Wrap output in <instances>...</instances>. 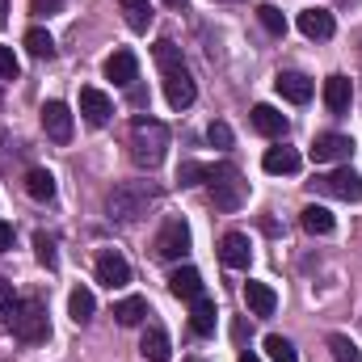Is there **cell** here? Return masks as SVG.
<instances>
[{
  "label": "cell",
  "instance_id": "obj_36",
  "mask_svg": "<svg viewBox=\"0 0 362 362\" xmlns=\"http://www.w3.org/2000/svg\"><path fill=\"white\" fill-rule=\"evenodd\" d=\"M17 308V295H13V282L8 278H0V316H8Z\"/></svg>",
  "mask_w": 362,
  "mask_h": 362
},
{
  "label": "cell",
  "instance_id": "obj_40",
  "mask_svg": "<svg viewBox=\"0 0 362 362\" xmlns=\"http://www.w3.org/2000/svg\"><path fill=\"white\" fill-rule=\"evenodd\" d=\"M240 362H262L257 354H240Z\"/></svg>",
  "mask_w": 362,
  "mask_h": 362
},
{
  "label": "cell",
  "instance_id": "obj_18",
  "mask_svg": "<svg viewBox=\"0 0 362 362\" xmlns=\"http://www.w3.org/2000/svg\"><path fill=\"white\" fill-rule=\"evenodd\" d=\"M139 354L148 362H169L173 358V346H169V333L160 329V325H152L148 333H144V341H139Z\"/></svg>",
  "mask_w": 362,
  "mask_h": 362
},
{
  "label": "cell",
  "instance_id": "obj_30",
  "mask_svg": "<svg viewBox=\"0 0 362 362\" xmlns=\"http://www.w3.org/2000/svg\"><path fill=\"white\" fill-rule=\"evenodd\" d=\"M257 21H262L270 34H278V38L286 34V17H282V8H278V4H257Z\"/></svg>",
  "mask_w": 362,
  "mask_h": 362
},
{
  "label": "cell",
  "instance_id": "obj_11",
  "mask_svg": "<svg viewBox=\"0 0 362 362\" xmlns=\"http://www.w3.org/2000/svg\"><path fill=\"white\" fill-rule=\"evenodd\" d=\"M219 262H223L228 270H249V262H253L249 236H245V232H228V236L219 240Z\"/></svg>",
  "mask_w": 362,
  "mask_h": 362
},
{
  "label": "cell",
  "instance_id": "obj_16",
  "mask_svg": "<svg viewBox=\"0 0 362 362\" xmlns=\"http://www.w3.org/2000/svg\"><path fill=\"white\" fill-rule=\"evenodd\" d=\"M299 152L295 148H270L266 156H262V169L266 173H274V177H291V173H299Z\"/></svg>",
  "mask_w": 362,
  "mask_h": 362
},
{
  "label": "cell",
  "instance_id": "obj_1",
  "mask_svg": "<svg viewBox=\"0 0 362 362\" xmlns=\"http://www.w3.org/2000/svg\"><path fill=\"white\" fill-rule=\"evenodd\" d=\"M152 55H156V64H160V76H165V97H169V105L173 110H185V105H194V76L185 72V64H181L177 47L169 42V38H160L156 47H152Z\"/></svg>",
  "mask_w": 362,
  "mask_h": 362
},
{
  "label": "cell",
  "instance_id": "obj_29",
  "mask_svg": "<svg viewBox=\"0 0 362 362\" xmlns=\"http://www.w3.org/2000/svg\"><path fill=\"white\" fill-rule=\"evenodd\" d=\"M329 350H333V362H362L358 346H354L346 333H333V337H329Z\"/></svg>",
  "mask_w": 362,
  "mask_h": 362
},
{
  "label": "cell",
  "instance_id": "obj_26",
  "mask_svg": "<svg viewBox=\"0 0 362 362\" xmlns=\"http://www.w3.org/2000/svg\"><path fill=\"white\" fill-rule=\"evenodd\" d=\"M25 194H30L34 202H51V198H55V177H51L47 169H30V173H25Z\"/></svg>",
  "mask_w": 362,
  "mask_h": 362
},
{
  "label": "cell",
  "instance_id": "obj_8",
  "mask_svg": "<svg viewBox=\"0 0 362 362\" xmlns=\"http://www.w3.org/2000/svg\"><path fill=\"white\" fill-rule=\"evenodd\" d=\"M93 270H97V282L110 286V291H122V286L131 282V266H127V257H122L118 249H101Z\"/></svg>",
  "mask_w": 362,
  "mask_h": 362
},
{
  "label": "cell",
  "instance_id": "obj_14",
  "mask_svg": "<svg viewBox=\"0 0 362 362\" xmlns=\"http://www.w3.org/2000/svg\"><path fill=\"white\" fill-rule=\"evenodd\" d=\"M299 30H303V38H316V42H325V38H333V13L329 8H303L299 13Z\"/></svg>",
  "mask_w": 362,
  "mask_h": 362
},
{
  "label": "cell",
  "instance_id": "obj_33",
  "mask_svg": "<svg viewBox=\"0 0 362 362\" xmlns=\"http://www.w3.org/2000/svg\"><path fill=\"white\" fill-rule=\"evenodd\" d=\"M34 249H38V262H42L47 270H55V240H51L47 232H38V236H34Z\"/></svg>",
  "mask_w": 362,
  "mask_h": 362
},
{
  "label": "cell",
  "instance_id": "obj_9",
  "mask_svg": "<svg viewBox=\"0 0 362 362\" xmlns=\"http://www.w3.org/2000/svg\"><path fill=\"white\" fill-rule=\"evenodd\" d=\"M354 152V139L350 135H337V131H325L312 139V160L316 165H329V160H350Z\"/></svg>",
  "mask_w": 362,
  "mask_h": 362
},
{
  "label": "cell",
  "instance_id": "obj_41",
  "mask_svg": "<svg viewBox=\"0 0 362 362\" xmlns=\"http://www.w3.org/2000/svg\"><path fill=\"white\" fill-rule=\"evenodd\" d=\"M165 4H169V8H181V4H185V0H165Z\"/></svg>",
  "mask_w": 362,
  "mask_h": 362
},
{
  "label": "cell",
  "instance_id": "obj_10",
  "mask_svg": "<svg viewBox=\"0 0 362 362\" xmlns=\"http://www.w3.org/2000/svg\"><path fill=\"white\" fill-rule=\"evenodd\" d=\"M72 110L64 105V101H47L42 105V131H47V139H55V144H68L72 139Z\"/></svg>",
  "mask_w": 362,
  "mask_h": 362
},
{
  "label": "cell",
  "instance_id": "obj_37",
  "mask_svg": "<svg viewBox=\"0 0 362 362\" xmlns=\"http://www.w3.org/2000/svg\"><path fill=\"white\" fill-rule=\"evenodd\" d=\"M30 4H34V13H38V17H51V13H59V8H64V0H30Z\"/></svg>",
  "mask_w": 362,
  "mask_h": 362
},
{
  "label": "cell",
  "instance_id": "obj_17",
  "mask_svg": "<svg viewBox=\"0 0 362 362\" xmlns=\"http://www.w3.org/2000/svg\"><path fill=\"white\" fill-rule=\"evenodd\" d=\"M245 303H249V312H253V316H274L278 295H274L270 282H245Z\"/></svg>",
  "mask_w": 362,
  "mask_h": 362
},
{
  "label": "cell",
  "instance_id": "obj_3",
  "mask_svg": "<svg viewBox=\"0 0 362 362\" xmlns=\"http://www.w3.org/2000/svg\"><path fill=\"white\" fill-rule=\"evenodd\" d=\"M206 189H211V202L219 211H240L245 198H249V181H245V173L232 160L206 165Z\"/></svg>",
  "mask_w": 362,
  "mask_h": 362
},
{
  "label": "cell",
  "instance_id": "obj_27",
  "mask_svg": "<svg viewBox=\"0 0 362 362\" xmlns=\"http://www.w3.org/2000/svg\"><path fill=\"white\" fill-rule=\"evenodd\" d=\"M93 308H97V299H93V291H85V286H76V291L68 295V316H72L76 325L93 320Z\"/></svg>",
  "mask_w": 362,
  "mask_h": 362
},
{
  "label": "cell",
  "instance_id": "obj_15",
  "mask_svg": "<svg viewBox=\"0 0 362 362\" xmlns=\"http://www.w3.org/2000/svg\"><path fill=\"white\" fill-rule=\"evenodd\" d=\"M253 131L266 135V139H282L286 135V114H278L274 105H253Z\"/></svg>",
  "mask_w": 362,
  "mask_h": 362
},
{
  "label": "cell",
  "instance_id": "obj_5",
  "mask_svg": "<svg viewBox=\"0 0 362 362\" xmlns=\"http://www.w3.org/2000/svg\"><path fill=\"white\" fill-rule=\"evenodd\" d=\"M4 320H8V329H13V337H21V341H30V346L47 341V308H42V299H34V295L17 299V308H13Z\"/></svg>",
  "mask_w": 362,
  "mask_h": 362
},
{
  "label": "cell",
  "instance_id": "obj_34",
  "mask_svg": "<svg viewBox=\"0 0 362 362\" xmlns=\"http://www.w3.org/2000/svg\"><path fill=\"white\" fill-rule=\"evenodd\" d=\"M206 139H211V148H232V127L228 122H211L206 127Z\"/></svg>",
  "mask_w": 362,
  "mask_h": 362
},
{
  "label": "cell",
  "instance_id": "obj_25",
  "mask_svg": "<svg viewBox=\"0 0 362 362\" xmlns=\"http://www.w3.org/2000/svg\"><path fill=\"white\" fill-rule=\"evenodd\" d=\"M118 8H122L127 25H131L135 34H144V30L152 25V4H148V0H118Z\"/></svg>",
  "mask_w": 362,
  "mask_h": 362
},
{
  "label": "cell",
  "instance_id": "obj_22",
  "mask_svg": "<svg viewBox=\"0 0 362 362\" xmlns=\"http://www.w3.org/2000/svg\"><path fill=\"white\" fill-rule=\"evenodd\" d=\"M278 93L286 97V101H295V105H303L308 97H312V81L303 76V72H278Z\"/></svg>",
  "mask_w": 362,
  "mask_h": 362
},
{
  "label": "cell",
  "instance_id": "obj_38",
  "mask_svg": "<svg viewBox=\"0 0 362 362\" xmlns=\"http://www.w3.org/2000/svg\"><path fill=\"white\" fill-rule=\"evenodd\" d=\"M8 249H13V223L0 219V253H8Z\"/></svg>",
  "mask_w": 362,
  "mask_h": 362
},
{
  "label": "cell",
  "instance_id": "obj_23",
  "mask_svg": "<svg viewBox=\"0 0 362 362\" xmlns=\"http://www.w3.org/2000/svg\"><path fill=\"white\" fill-rule=\"evenodd\" d=\"M299 223H303V228H308L312 236H329V232L337 228V219H333V211H325V206H316V202L299 211Z\"/></svg>",
  "mask_w": 362,
  "mask_h": 362
},
{
  "label": "cell",
  "instance_id": "obj_21",
  "mask_svg": "<svg viewBox=\"0 0 362 362\" xmlns=\"http://www.w3.org/2000/svg\"><path fill=\"white\" fill-rule=\"evenodd\" d=\"M350 101H354L350 76H329V81H325V105H329L333 114H346V110H350Z\"/></svg>",
  "mask_w": 362,
  "mask_h": 362
},
{
  "label": "cell",
  "instance_id": "obj_6",
  "mask_svg": "<svg viewBox=\"0 0 362 362\" xmlns=\"http://www.w3.org/2000/svg\"><path fill=\"white\" fill-rule=\"evenodd\" d=\"M312 189L329 194V198H341V202H358L362 198V177L354 169H333V173H320L312 181Z\"/></svg>",
  "mask_w": 362,
  "mask_h": 362
},
{
  "label": "cell",
  "instance_id": "obj_19",
  "mask_svg": "<svg viewBox=\"0 0 362 362\" xmlns=\"http://www.w3.org/2000/svg\"><path fill=\"white\" fill-rule=\"evenodd\" d=\"M189 329H194L198 337H211V333H215V303H211L206 295L189 299Z\"/></svg>",
  "mask_w": 362,
  "mask_h": 362
},
{
  "label": "cell",
  "instance_id": "obj_32",
  "mask_svg": "<svg viewBox=\"0 0 362 362\" xmlns=\"http://www.w3.org/2000/svg\"><path fill=\"white\" fill-rule=\"evenodd\" d=\"M177 181L181 185H202V181H206V165H198V160H181Z\"/></svg>",
  "mask_w": 362,
  "mask_h": 362
},
{
  "label": "cell",
  "instance_id": "obj_13",
  "mask_svg": "<svg viewBox=\"0 0 362 362\" xmlns=\"http://www.w3.org/2000/svg\"><path fill=\"white\" fill-rule=\"evenodd\" d=\"M81 114H85V122L89 127H105L110 122V114H114V101L105 97L101 89H81Z\"/></svg>",
  "mask_w": 362,
  "mask_h": 362
},
{
  "label": "cell",
  "instance_id": "obj_24",
  "mask_svg": "<svg viewBox=\"0 0 362 362\" xmlns=\"http://www.w3.org/2000/svg\"><path fill=\"white\" fill-rule=\"evenodd\" d=\"M144 316H148V299H139V295H127V299H118V303H114V320H118V325H127V329L144 325Z\"/></svg>",
  "mask_w": 362,
  "mask_h": 362
},
{
  "label": "cell",
  "instance_id": "obj_31",
  "mask_svg": "<svg viewBox=\"0 0 362 362\" xmlns=\"http://www.w3.org/2000/svg\"><path fill=\"white\" fill-rule=\"evenodd\" d=\"M266 354H270L274 362H299L295 346H291L286 337H278V333H270V337H266Z\"/></svg>",
  "mask_w": 362,
  "mask_h": 362
},
{
  "label": "cell",
  "instance_id": "obj_12",
  "mask_svg": "<svg viewBox=\"0 0 362 362\" xmlns=\"http://www.w3.org/2000/svg\"><path fill=\"white\" fill-rule=\"evenodd\" d=\"M105 81L131 89V85L139 81V59H135V51H114V55L105 59Z\"/></svg>",
  "mask_w": 362,
  "mask_h": 362
},
{
  "label": "cell",
  "instance_id": "obj_4",
  "mask_svg": "<svg viewBox=\"0 0 362 362\" xmlns=\"http://www.w3.org/2000/svg\"><path fill=\"white\" fill-rule=\"evenodd\" d=\"M152 202H156V189L152 185H144V181H122V185H114L110 189V219H118V223H139L148 211H152Z\"/></svg>",
  "mask_w": 362,
  "mask_h": 362
},
{
  "label": "cell",
  "instance_id": "obj_20",
  "mask_svg": "<svg viewBox=\"0 0 362 362\" xmlns=\"http://www.w3.org/2000/svg\"><path fill=\"white\" fill-rule=\"evenodd\" d=\"M169 291L177 299H198L202 295V274L194 270V266H181V270L169 274Z\"/></svg>",
  "mask_w": 362,
  "mask_h": 362
},
{
  "label": "cell",
  "instance_id": "obj_28",
  "mask_svg": "<svg viewBox=\"0 0 362 362\" xmlns=\"http://www.w3.org/2000/svg\"><path fill=\"white\" fill-rule=\"evenodd\" d=\"M25 47H30V55H38V59H51V55H55V38H51L42 25L25 30Z\"/></svg>",
  "mask_w": 362,
  "mask_h": 362
},
{
  "label": "cell",
  "instance_id": "obj_39",
  "mask_svg": "<svg viewBox=\"0 0 362 362\" xmlns=\"http://www.w3.org/2000/svg\"><path fill=\"white\" fill-rule=\"evenodd\" d=\"M8 21V0H0V25Z\"/></svg>",
  "mask_w": 362,
  "mask_h": 362
},
{
  "label": "cell",
  "instance_id": "obj_7",
  "mask_svg": "<svg viewBox=\"0 0 362 362\" xmlns=\"http://www.w3.org/2000/svg\"><path fill=\"white\" fill-rule=\"evenodd\" d=\"M185 253H189V228H185V219H169V223L156 232V257L181 262Z\"/></svg>",
  "mask_w": 362,
  "mask_h": 362
},
{
  "label": "cell",
  "instance_id": "obj_2",
  "mask_svg": "<svg viewBox=\"0 0 362 362\" xmlns=\"http://www.w3.org/2000/svg\"><path fill=\"white\" fill-rule=\"evenodd\" d=\"M165 152H169V127L160 118H148V114L135 118L131 122V160L139 169H160Z\"/></svg>",
  "mask_w": 362,
  "mask_h": 362
},
{
  "label": "cell",
  "instance_id": "obj_35",
  "mask_svg": "<svg viewBox=\"0 0 362 362\" xmlns=\"http://www.w3.org/2000/svg\"><path fill=\"white\" fill-rule=\"evenodd\" d=\"M17 72H21V64H17V55L0 42V81H17Z\"/></svg>",
  "mask_w": 362,
  "mask_h": 362
}]
</instances>
